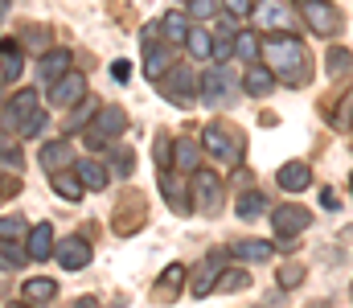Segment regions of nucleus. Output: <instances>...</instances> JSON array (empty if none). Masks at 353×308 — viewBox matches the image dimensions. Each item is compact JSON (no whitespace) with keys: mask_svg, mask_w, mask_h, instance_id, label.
I'll return each instance as SVG.
<instances>
[{"mask_svg":"<svg viewBox=\"0 0 353 308\" xmlns=\"http://www.w3.org/2000/svg\"><path fill=\"white\" fill-rule=\"evenodd\" d=\"M21 234H29V226H25V218H0V238H21Z\"/></svg>","mask_w":353,"mask_h":308,"instance_id":"43","label":"nucleus"},{"mask_svg":"<svg viewBox=\"0 0 353 308\" xmlns=\"http://www.w3.org/2000/svg\"><path fill=\"white\" fill-rule=\"evenodd\" d=\"M304 276H308V267H304V263H279V271H275V280H279V288H283V292L300 288V284H304Z\"/></svg>","mask_w":353,"mask_h":308,"instance_id":"35","label":"nucleus"},{"mask_svg":"<svg viewBox=\"0 0 353 308\" xmlns=\"http://www.w3.org/2000/svg\"><path fill=\"white\" fill-rule=\"evenodd\" d=\"M255 4H259V0H222V8H226L230 17H239V21H243V17H251V12H255Z\"/></svg>","mask_w":353,"mask_h":308,"instance_id":"44","label":"nucleus"},{"mask_svg":"<svg viewBox=\"0 0 353 308\" xmlns=\"http://www.w3.org/2000/svg\"><path fill=\"white\" fill-rule=\"evenodd\" d=\"M275 83H279V79L271 74V66H263V62L247 66V74H243V91H247V95H255V99H267Z\"/></svg>","mask_w":353,"mask_h":308,"instance_id":"23","label":"nucleus"},{"mask_svg":"<svg viewBox=\"0 0 353 308\" xmlns=\"http://www.w3.org/2000/svg\"><path fill=\"white\" fill-rule=\"evenodd\" d=\"M50 185H54V194H58L62 202H83V194H87V185L79 181L74 165H70V169H58V173H50Z\"/></svg>","mask_w":353,"mask_h":308,"instance_id":"22","label":"nucleus"},{"mask_svg":"<svg viewBox=\"0 0 353 308\" xmlns=\"http://www.w3.org/2000/svg\"><path fill=\"white\" fill-rule=\"evenodd\" d=\"M173 66L176 62H173V45H169V41H148V45H144V74H148L152 83H161Z\"/></svg>","mask_w":353,"mask_h":308,"instance_id":"14","label":"nucleus"},{"mask_svg":"<svg viewBox=\"0 0 353 308\" xmlns=\"http://www.w3.org/2000/svg\"><path fill=\"white\" fill-rule=\"evenodd\" d=\"M21 74H25L21 50H17V45H4V50H0V83H17Z\"/></svg>","mask_w":353,"mask_h":308,"instance_id":"31","label":"nucleus"},{"mask_svg":"<svg viewBox=\"0 0 353 308\" xmlns=\"http://www.w3.org/2000/svg\"><path fill=\"white\" fill-rule=\"evenodd\" d=\"M4 8H8V0H0V17H4Z\"/></svg>","mask_w":353,"mask_h":308,"instance_id":"51","label":"nucleus"},{"mask_svg":"<svg viewBox=\"0 0 353 308\" xmlns=\"http://www.w3.org/2000/svg\"><path fill=\"white\" fill-rule=\"evenodd\" d=\"M189 29H193V25H189L185 12H165V17H161V37H165L169 45H185Z\"/></svg>","mask_w":353,"mask_h":308,"instance_id":"30","label":"nucleus"},{"mask_svg":"<svg viewBox=\"0 0 353 308\" xmlns=\"http://www.w3.org/2000/svg\"><path fill=\"white\" fill-rule=\"evenodd\" d=\"M54 226L50 222H37V226H29V234H25V255L33 259V263H46L50 255H54Z\"/></svg>","mask_w":353,"mask_h":308,"instance_id":"16","label":"nucleus"},{"mask_svg":"<svg viewBox=\"0 0 353 308\" xmlns=\"http://www.w3.org/2000/svg\"><path fill=\"white\" fill-rule=\"evenodd\" d=\"M275 181H279V189H288V194H304V189L312 185V165H304V161H288V165H279Z\"/></svg>","mask_w":353,"mask_h":308,"instance_id":"19","label":"nucleus"},{"mask_svg":"<svg viewBox=\"0 0 353 308\" xmlns=\"http://www.w3.org/2000/svg\"><path fill=\"white\" fill-rule=\"evenodd\" d=\"M25 247H17L12 238H0V271H17V267H25Z\"/></svg>","mask_w":353,"mask_h":308,"instance_id":"34","label":"nucleus"},{"mask_svg":"<svg viewBox=\"0 0 353 308\" xmlns=\"http://www.w3.org/2000/svg\"><path fill=\"white\" fill-rule=\"evenodd\" d=\"M46 123H50V115H46V111H33V115L21 123V132H17V136H21V140H37V136L46 132Z\"/></svg>","mask_w":353,"mask_h":308,"instance_id":"38","label":"nucleus"},{"mask_svg":"<svg viewBox=\"0 0 353 308\" xmlns=\"http://www.w3.org/2000/svg\"><path fill=\"white\" fill-rule=\"evenodd\" d=\"M197 99L205 107H222L226 99H234V74L230 66H205L201 83H197Z\"/></svg>","mask_w":353,"mask_h":308,"instance_id":"5","label":"nucleus"},{"mask_svg":"<svg viewBox=\"0 0 353 308\" xmlns=\"http://www.w3.org/2000/svg\"><path fill=\"white\" fill-rule=\"evenodd\" d=\"M74 173H79V181L94 189V194H103L107 189V181H111V169H103L94 156H83V161H74Z\"/></svg>","mask_w":353,"mask_h":308,"instance_id":"25","label":"nucleus"},{"mask_svg":"<svg viewBox=\"0 0 353 308\" xmlns=\"http://www.w3.org/2000/svg\"><path fill=\"white\" fill-rule=\"evenodd\" d=\"M197 140H201V148H205L214 161H222V165H239V161H243V136H234L226 123H205Z\"/></svg>","mask_w":353,"mask_h":308,"instance_id":"3","label":"nucleus"},{"mask_svg":"<svg viewBox=\"0 0 353 308\" xmlns=\"http://www.w3.org/2000/svg\"><path fill=\"white\" fill-rule=\"evenodd\" d=\"M144 218H148V209H144L140 189H128L111 214V226H115V234H136V226H144Z\"/></svg>","mask_w":353,"mask_h":308,"instance_id":"11","label":"nucleus"},{"mask_svg":"<svg viewBox=\"0 0 353 308\" xmlns=\"http://www.w3.org/2000/svg\"><path fill=\"white\" fill-rule=\"evenodd\" d=\"M161 91H165V99L173 103V107H189V103H197V79H193L189 66H173L161 79Z\"/></svg>","mask_w":353,"mask_h":308,"instance_id":"10","label":"nucleus"},{"mask_svg":"<svg viewBox=\"0 0 353 308\" xmlns=\"http://www.w3.org/2000/svg\"><path fill=\"white\" fill-rule=\"evenodd\" d=\"M157 181H161L165 202L173 205L176 214H189V209H193V202H189V189L181 185V173H176L173 165H161V169H157Z\"/></svg>","mask_w":353,"mask_h":308,"instance_id":"13","label":"nucleus"},{"mask_svg":"<svg viewBox=\"0 0 353 308\" xmlns=\"http://www.w3.org/2000/svg\"><path fill=\"white\" fill-rule=\"evenodd\" d=\"M173 169L176 173H197L201 169V140L176 136L173 140Z\"/></svg>","mask_w":353,"mask_h":308,"instance_id":"20","label":"nucleus"},{"mask_svg":"<svg viewBox=\"0 0 353 308\" xmlns=\"http://www.w3.org/2000/svg\"><path fill=\"white\" fill-rule=\"evenodd\" d=\"M321 205L325 209H341V198H337V189L329 185V189H321Z\"/></svg>","mask_w":353,"mask_h":308,"instance_id":"48","label":"nucleus"},{"mask_svg":"<svg viewBox=\"0 0 353 308\" xmlns=\"http://www.w3.org/2000/svg\"><path fill=\"white\" fill-rule=\"evenodd\" d=\"M263 62L283 87H308L312 83V54L304 50V41L296 33H275L263 41Z\"/></svg>","mask_w":353,"mask_h":308,"instance_id":"1","label":"nucleus"},{"mask_svg":"<svg viewBox=\"0 0 353 308\" xmlns=\"http://www.w3.org/2000/svg\"><path fill=\"white\" fill-rule=\"evenodd\" d=\"M308 308H329V305H325V300H312V305H308Z\"/></svg>","mask_w":353,"mask_h":308,"instance_id":"50","label":"nucleus"},{"mask_svg":"<svg viewBox=\"0 0 353 308\" xmlns=\"http://www.w3.org/2000/svg\"><path fill=\"white\" fill-rule=\"evenodd\" d=\"M70 111H74V115L66 119V132H83V127H87L90 119H94V115H90V111H94V103H90V95H87L83 103H79V107H70Z\"/></svg>","mask_w":353,"mask_h":308,"instance_id":"37","label":"nucleus"},{"mask_svg":"<svg viewBox=\"0 0 353 308\" xmlns=\"http://www.w3.org/2000/svg\"><path fill=\"white\" fill-rule=\"evenodd\" d=\"M33 111H41V107H37V91H21V95H12L8 107H4V127L17 136V132H21V123H25Z\"/></svg>","mask_w":353,"mask_h":308,"instance_id":"17","label":"nucleus"},{"mask_svg":"<svg viewBox=\"0 0 353 308\" xmlns=\"http://www.w3.org/2000/svg\"><path fill=\"white\" fill-rule=\"evenodd\" d=\"M325 70H329V79H345L353 70V54L345 45H329V54H325Z\"/></svg>","mask_w":353,"mask_h":308,"instance_id":"32","label":"nucleus"},{"mask_svg":"<svg viewBox=\"0 0 353 308\" xmlns=\"http://www.w3.org/2000/svg\"><path fill=\"white\" fill-rule=\"evenodd\" d=\"M111 74H115L119 83H128V79H132V62H128V58H115V62H111Z\"/></svg>","mask_w":353,"mask_h":308,"instance_id":"47","label":"nucleus"},{"mask_svg":"<svg viewBox=\"0 0 353 308\" xmlns=\"http://www.w3.org/2000/svg\"><path fill=\"white\" fill-rule=\"evenodd\" d=\"M70 308H99L94 296H79V300H70Z\"/></svg>","mask_w":353,"mask_h":308,"instance_id":"49","label":"nucleus"},{"mask_svg":"<svg viewBox=\"0 0 353 308\" xmlns=\"http://www.w3.org/2000/svg\"><path fill=\"white\" fill-rule=\"evenodd\" d=\"M111 165H115V169H111L115 177H132V173H136V152H132V148H115Z\"/></svg>","mask_w":353,"mask_h":308,"instance_id":"39","label":"nucleus"},{"mask_svg":"<svg viewBox=\"0 0 353 308\" xmlns=\"http://www.w3.org/2000/svg\"><path fill=\"white\" fill-rule=\"evenodd\" d=\"M234 54H239V62L255 66V62L263 58V37H259V29H243V33H234Z\"/></svg>","mask_w":353,"mask_h":308,"instance_id":"28","label":"nucleus"},{"mask_svg":"<svg viewBox=\"0 0 353 308\" xmlns=\"http://www.w3.org/2000/svg\"><path fill=\"white\" fill-rule=\"evenodd\" d=\"M21 41H25L29 50H41V54H50V29H37V25H29Z\"/></svg>","mask_w":353,"mask_h":308,"instance_id":"42","label":"nucleus"},{"mask_svg":"<svg viewBox=\"0 0 353 308\" xmlns=\"http://www.w3.org/2000/svg\"><path fill=\"white\" fill-rule=\"evenodd\" d=\"M333 127L337 132H353V87L337 99V111H333Z\"/></svg>","mask_w":353,"mask_h":308,"instance_id":"36","label":"nucleus"},{"mask_svg":"<svg viewBox=\"0 0 353 308\" xmlns=\"http://www.w3.org/2000/svg\"><path fill=\"white\" fill-rule=\"evenodd\" d=\"M308 226H312V214H308L304 205L288 202V205H275V209H271V230H275L279 243L300 238V230H308Z\"/></svg>","mask_w":353,"mask_h":308,"instance_id":"6","label":"nucleus"},{"mask_svg":"<svg viewBox=\"0 0 353 308\" xmlns=\"http://www.w3.org/2000/svg\"><path fill=\"white\" fill-rule=\"evenodd\" d=\"M189 198H193V209H201L205 218H218L222 214V202H226L222 177L214 169H197L193 173V185H189Z\"/></svg>","mask_w":353,"mask_h":308,"instance_id":"4","label":"nucleus"},{"mask_svg":"<svg viewBox=\"0 0 353 308\" xmlns=\"http://www.w3.org/2000/svg\"><path fill=\"white\" fill-rule=\"evenodd\" d=\"M263 209H267V198L259 194V189H247V194H239V202H234V214H239V218H247V222H251V218H259Z\"/></svg>","mask_w":353,"mask_h":308,"instance_id":"33","label":"nucleus"},{"mask_svg":"<svg viewBox=\"0 0 353 308\" xmlns=\"http://www.w3.org/2000/svg\"><path fill=\"white\" fill-rule=\"evenodd\" d=\"M230 255L234 259H247V263H271L275 247L263 243V238H239V243H230Z\"/></svg>","mask_w":353,"mask_h":308,"instance_id":"26","label":"nucleus"},{"mask_svg":"<svg viewBox=\"0 0 353 308\" xmlns=\"http://www.w3.org/2000/svg\"><path fill=\"white\" fill-rule=\"evenodd\" d=\"M54 259H58L62 271H83V267L90 263V238H83V234L62 238V243L54 247Z\"/></svg>","mask_w":353,"mask_h":308,"instance_id":"12","label":"nucleus"},{"mask_svg":"<svg viewBox=\"0 0 353 308\" xmlns=\"http://www.w3.org/2000/svg\"><path fill=\"white\" fill-rule=\"evenodd\" d=\"M21 194V177L17 173H0V198H12Z\"/></svg>","mask_w":353,"mask_h":308,"instance_id":"46","label":"nucleus"},{"mask_svg":"<svg viewBox=\"0 0 353 308\" xmlns=\"http://www.w3.org/2000/svg\"><path fill=\"white\" fill-rule=\"evenodd\" d=\"M83 99H87V74L83 70H66L58 83H50V95H46L50 107H79Z\"/></svg>","mask_w":353,"mask_h":308,"instance_id":"9","label":"nucleus"},{"mask_svg":"<svg viewBox=\"0 0 353 308\" xmlns=\"http://www.w3.org/2000/svg\"><path fill=\"white\" fill-rule=\"evenodd\" d=\"M17 165H21V148H17V140H8L0 132V169H17Z\"/></svg>","mask_w":353,"mask_h":308,"instance_id":"41","label":"nucleus"},{"mask_svg":"<svg viewBox=\"0 0 353 308\" xmlns=\"http://www.w3.org/2000/svg\"><path fill=\"white\" fill-rule=\"evenodd\" d=\"M247 284H251V276H247L243 267H230V271H222V280H218L222 292H239V288H247Z\"/></svg>","mask_w":353,"mask_h":308,"instance_id":"40","label":"nucleus"},{"mask_svg":"<svg viewBox=\"0 0 353 308\" xmlns=\"http://www.w3.org/2000/svg\"><path fill=\"white\" fill-rule=\"evenodd\" d=\"M181 284H185V267H181V263H169V267L157 276L152 296H157V300H176V296H181Z\"/></svg>","mask_w":353,"mask_h":308,"instance_id":"27","label":"nucleus"},{"mask_svg":"<svg viewBox=\"0 0 353 308\" xmlns=\"http://www.w3.org/2000/svg\"><path fill=\"white\" fill-rule=\"evenodd\" d=\"M123 132H128V111L123 107H99L94 119L83 127V144L90 152H99V148H111Z\"/></svg>","mask_w":353,"mask_h":308,"instance_id":"2","label":"nucleus"},{"mask_svg":"<svg viewBox=\"0 0 353 308\" xmlns=\"http://www.w3.org/2000/svg\"><path fill=\"white\" fill-rule=\"evenodd\" d=\"M185 4H189V0H185Z\"/></svg>","mask_w":353,"mask_h":308,"instance_id":"53","label":"nucleus"},{"mask_svg":"<svg viewBox=\"0 0 353 308\" xmlns=\"http://www.w3.org/2000/svg\"><path fill=\"white\" fill-rule=\"evenodd\" d=\"M58 296V284L50 280V276H37V280H25V288H21V300L29 308H46L50 300Z\"/></svg>","mask_w":353,"mask_h":308,"instance_id":"24","label":"nucleus"},{"mask_svg":"<svg viewBox=\"0 0 353 308\" xmlns=\"http://www.w3.org/2000/svg\"><path fill=\"white\" fill-rule=\"evenodd\" d=\"M296 8H300V17L308 21V29L316 37H333L341 29V17H337L333 0H296Z\"/></svg>","mask_w":353,"mask_h":308,"instance_id":"8","label":"nucleus"},{"mask_svg":"<svg viewBox=\"0 0 353 308\" xmlns=\"http://www.w3.org/2000/svg\"><path fill=\"white\" fill-rule=\"evenodd\" d=\"M185 50H189V58L210 62V58H214V33H210V29H201V25H193V29H189V37H185Z\"/></svg>","mask_w":353,"mask_h":308,"instance_id":"29","label":"nucleus"},{"mask_svg":"<svg viewBox=\"0 0 353 308\" xmlns=\"http://www.w3.org/2000/svg\"><path fill=\"white\" fill-rule=\"evenodd\" d=\"M350 189H353V177H350Z\"/></svg>","mask_w":353,"mask_h":308,"instance_id":"52","label":"nucleus"},{"mask_svg":"<svg viewBox=\"0 0 353 308\" xmlns=\"http://www.w3.org/2000/svg\"><path fill=\"white\" fill-rule=\"evenodd\" d=\"M226 259H234L230 247H214V251L201 259V267L193 271V296H197V300L218 288V280H222V271H226Z\"/></svg>","mask_w":353,"mask_h":308,"instance_id":"7","label":"nucleus"},{"mask_svg":"<svg viewBox=\"0 0 353 308\" xmlns=\"http://www.w3.org/2000/svg\"><path fill=\"white\" fill-rule=\"evenodd\" d=\"M251 17H255V21L263 25L271 37H275V33H292V12H288V8H283L279 0H259Z\"/></svg>","mask_w":353,"mask_h":308,"instance_id":"15","label":"nucleus"},{"mask_svg":"<svg viewBox=\"0 0 353 308\" xmlns=\"http://www.w3.org/2000/svg\"><path fill=\"white\" fill-rule=\"evenodd\" d=\"M189 12H193L197 21H210V17L218 12V4H214V0H189Z\"/></svg>","mask_w":353,"mask_h":308,"instance_id":"45","label":"nucleus"},{"mask_svg":"<svg viewBox=\"0 0 353 308\" xmlns=\"http://www.w3.org/2000/svg\"><path fill=\"white\" fill-rule=\"evenodd\" d=\"M70 66H74L70 50H50V54H41V58H37V79L50 87V83H58V79H62Z\"/></svg>","mask_w":353,"mask_h":308,"instance_id":"21","label":"nucleus"},{"mask_svg":"<svg viewBox=\"0 0 353 308\" xmlns=\"http://www.w3.org/2000/svg\"><path fill=\"white\" fill-rule=\"evenodd\" d=\"M37 165L46 173H58V169H70L74 165V152H70V140H46L41 152H37Z\"/></svg>","mask_w":353,"mask_h":308,"instance_id":"18","label":"nucleus"}]
</instances>
